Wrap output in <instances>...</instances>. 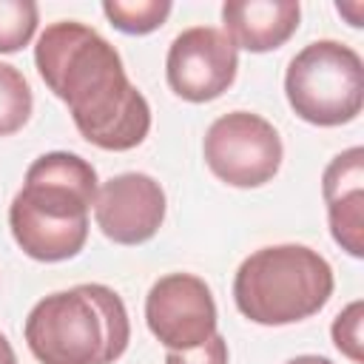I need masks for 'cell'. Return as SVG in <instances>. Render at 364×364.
Here are the masks:
<instances>
[{
  "label": "cell",
  "instance_id": "13",
  "mask_svg": "<svg viewBox=\"0 0 364 364\" xmlns=\"http://www.w3.org/2000/svg\"><path fill=\"white\" fill-rule=\"evenodd\" d=\"M31 105L34 97L26 77L14 65L0 63V136L17 134L28 122Z\"/></svg>",
  "mask_w": 364,
  "mask_h": 364
},
{
  "label": "cell",
  "instance_id": "18",
  "mask_svg": "<svg viewBox=\"0 0 364 364\" xmlns=\"http://www.w3.org/2000/svg\"><path fill=\"white\" fill-rule=\"evenodd\" d=\"M284 364H333V361L324 358V355H296V358H290Z\"/></svg>",
  "mask_w": 364,
  "mask_h": 364
},
{
  "label": "cell",
  "instance_id": "5",
  "mask_svg": "<svg viewBox=\"0 0 364 364\" xmlns=\"http://www.w3.org/2000/svg\"><path fill=\"white\" fill-rule=\"evenodd\" d=\"M284 94L296 117L333 128L355 119L364 105V65L358 51L338 40L304 46L287 65Z\"/></svg>",
  "mask_w": 364,
  "mask_h": 364
},
{
  "label": "cell",
  "instance_id": "9",
  "mask_svg": "<svg viewBox=\"0 0 364 364\" xmlns=\"http://www.w3.org/2000/svg\"><path fill=\"white\" fill-rule=\"evenodd\" d=\"M97 228L117 245L148 242L165 219V191L148 173H119L97 188Z\"/></svg>",
  "mask_w": 364,
  "mask_h": 364
},
{
  "label": "cell",
  "instance_id": "6",
  "mask_svg": "<svg viewBox=\"0 0 364 364\" xmlns=\"http://www.w3.org/2000/svg\"><path fill=\"white\" fill-rule=\"evenodd\" d=\"M208 168L233 188H259L282 168V136L259 114L230 111L213 119L202 145Z\"/></svg>",
  "mask_w": 364,
  "mask_h": 364
},
{
  "label": "cell",
  "instance_id": "17",
  "mask_svg": "<svg viewBox=\"0 0 364 364\" xmlns=\"http://www.w3.org/2000/svg\"><path fill=\"white\" fill-rule=\"evenodd\" d=\"M0 364H17V355H14V347L9 344V338L0 333Z\"/></svg>",
  "mask_w": 364,
  "mask_h": 364
},
{
  "label": "cell",
  "instance_id": "7",
  "mask_svg": "<svg viewBox=\"0 0 364 364\" xmlns=\"http://www.w3.org/2000/svg\"><path fill=\"white\" fill-rule=\"evenodd\" d=\"M239 68V51L222 28L193 26L173 37L165 60L168 85L188 102H208L222 97Z\"/></svg>",
  "mask_w": 364,
  "mask_h": 364
},
{
  "label": "cell",
  "instance_id": "8",
  "mask_svg": "<svg viewBox=\"0 0 364 364\" xmlns=\"http://www.w3.org/2000/svg\"><path fill=\"white\" fill-rule=\"evenodd\" d=\"M148 330L168 350H193L216 333V301L193 273H168L148 290Z\"/></svg>",
  "mask_w": 364,
  "mask_h": 364
},
{
  "label": "cell",
  "instance_id": "15",
  "mask_svg": "<svg viewBox=\"0 0 364 364\" xmlns=\"http://www.w3.org/2000/svg\"><path fill=\"white\" fill-rule=\"evenodd\" d=\"M361 321H364V304H361V301L347 304V307L336 316V321H333V341H336V347H338L353 364H361V361H364Z\"/></svg>",
  "mask_w": 364,
  "mask_h": 364
},
{
  "label": "cell",
  "instance_id": "14",
  "mask_svg": "<svg viewBox=\"0 0 364 364\" xmlns=\"http://www.w3.org/2000/svg\"><path fill=\"white\" fill-rule=\"evenodd\" d=\"M40 9L34 0H0V54L28 46L37 28Z\"/></svg>",
  "mask_w": 364,
  "mask_h": 364
},
{
  "label": "cell",
  "instance_id": "1",
  "mask_svg": "<svg viewBox=\"0 0 364 364\" xmlns=\"http://www.w3.org/2000/svg\"><path fill=\"white\" fill-rule=\"evenodd\" d=\"M43 82L68 105L77 131L102 151H131L151 131V108L117 48L91 26L60 20L34 46Z\"/></svg>",
  "mask_w": 364,
  "mask_h": 364
},
{
  "label": "cell",
  "instance_id": "16",
  "mask_svg": "<svg viewBox=\"0 0 364 364\" xmlns=\"http://www.w3.org/2000/svg\"><path fill=\"white\" fill-rule=\"evenodd\" d=\"M165 364H228V341L213 333L205 344L193 350H168Z\"/></svg>",
  "mask_w": 364,
  "mask_h": 364
},
{
  "label": "cell",
  "instance_id": "10",
  "mask_svg": "<svg viewBox=\"0 0 364 364\" xmlns=\"http://www.w3.org/2000/svg\"><path fill=\"white\" fill-rule=\"evenodd\" d=\"M330 233L350 256H364V148L341 151L321 176Z\"/></svg>",
  "mask_w": 364,
  "mask_h": 364
},
{
  "label": "cell",
  "instance_id": "11",
  "mask_svg": "<svg viewBox=\"0 0 364 364\" xmlns=\"http://www.w3.org/2000/svg\"><path fill=\"white\" fill-rule=\"evenodd\" d=\"M299 3L293 0H228L222 6L225 34L236 48L253 54L284 46L299 28Z\"/></svg>",
  "mask_w": 364,
  "mask_h": 364
},
{
  "label": "cell",
  "instance_id": "3",
  "mask_svg": "<svg viewBox=\"0 0 364 364\" xmlns=\"http://www.w3.org/2000/svg\"><path fill=\"white\" fill-rule=\"evenodd\" d=\"M23 333L40 364H114L131 341V321L117 290L77 284L40 299Z\"/></svg>",
  "mask_w": 364,
  "mask_h": 364
},
{
  "label": "cell",
  "instance_id": "2",
  "mask_svg": "<svg viewBox=\"0 0 364 364\" xmlns=\"http://www.w3.org/2000/svg\"><path fill=\"white\" fill-rule=\"evenodd\" d=\"M97 199V171L88 159L51 151L37 156L11 199L9 228L20 250L37 262L74 259L88 239V210Z\"/></svg>",
  "mask_w": 364,
  "mask_h": 364
},
{
  "label": "cell",
  "instance_id": "4",
  "mask_svg": "<svg viewBox=\"0 0 364 364\" xmlns=\"http://www.w3.org/2000/svg\"><path fill=\"white\" fill-rule=\"evenodd\" d=\"M333 284V267L313 247L270 245L239 264L233 301L245 318L282 327L316 316L330 301Z\"/></svg>",
  "mask_w": 364,
  "mask_h": 364
},
{
  "label": "cell",
  "instance_id": "19",
  "mask_svg": "<svg viewBox=\"0 0 364 364\" xmlns=\"http://www.w3.org/2000/svg\"><path fill=\"white\" fill-rule=\"evenodd\" d=\"M338 11H350L353 17H350V26H361V17H358V11H361V3H353V6H344V3H338Z\"/></svg>",
  "mask_w": 364,
  "mask_h": 364
},
{
  "label": "cell",
  "instance_id": "12",
  "mask_svg": "<svg viewBox=\"0 0 364 364\" xmlns=\"http://www.w3.org/2000/svg\"><path fill=\"white\" fill-rule=\"evenodd\" d=\"M168 0H105L102 14L111 20V26L122 34H148L159 28L171 14Z\"/></svg>",
  "mask_w": 364,
  "mask_h": 364
}]
</instances>
